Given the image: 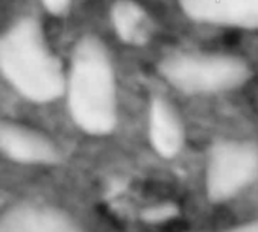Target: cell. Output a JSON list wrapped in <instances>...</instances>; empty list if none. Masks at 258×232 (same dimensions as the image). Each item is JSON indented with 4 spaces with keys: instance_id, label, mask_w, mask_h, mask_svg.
<instances>
[{
    "instance_id": "obj_1",
    "label": "cell",
    "mask_w": 258,
    "mask_h": 232,
    "mask_svg": "<svg viewBox=\"0 0 258 232\" xmlns=\"http://www.w3.org/2000/svg\"><path fill=\"white\" fill-rule=\"evenodd\" d=\"M62 99L72 122L93 137L114 132L120 120V85L108 44L97 35H82L66 64Z\"/></svg>"
},
{
    "instance_id": "obj_4",
    "label": "cell",
    "mask_w": 258,
    "mask_h": 232,
    "mask_svg": "<svg viewBox=\"0 0 258 232\" xmlns=\"http://www.w3.org/2000/svg\"><path fill=\"white\" fill-rule=\"evenodd\" d=\"M258 179V143L228 138L214 143L207 155L205 188L214 203L226 202Z\"/></svg>"
},
{
    "instance_id": "obj_6",
    "label": "cell",
    "mask_w": 258,
    "mask_h": 232,
    "mask_svg": "<svg viewBox=\"0 0 258 232\" xmlns=\"http://www.w3.org/2000/svg\"><path fill=\"white\" fill-rule=\"evenodd\" d=\"M178 5L201 26L258 32V0H178Z\"/></svg>"
},
{
    "instance_id": "obj_3",
    "label": "cell",
    "mask_w": 258,
    "mask_h": 232,
    "mask_svg": "<svg viewBox=\"0 0 258 232\" xmlns=\"http://www.w3.org/2000/svg\"><path fill=\"white\" fill-rule=\"evenodd\" d=\"M160 78L188 97H216L243 88L253 76L252 65L225 50L179 49L161 58Z\"/></svg>"
},
{
    "instance_id": "obj_7",
    "label": "cell",
    "mask_w": 258,
    "mask_h": 232,
    "mask_svg": "<svg viewBox=\"0 0 258 232\" xmlns=\"http://www.w3.org/2000/svg\"><path fill=\"white\" fill-rule=\"evenodd\" d=\"M148 135L158 155L172 160L181 153L185 144V126L172 100L154 96L148 109Z\"/></svg>"
},
{
    "instance_id": "obj_8",
    "label": "cell",
    "mask_w": 258,
    "mask_h": 232,
    "mask_svg": "<svg viewBox=\"0 0 258 232\" xmlns=\"http://www.w3.org/2000/svg\"><path fill=\"white\" fill-rule=\"evenodd\" d=\"M0 232H84L66 211L37 203H22L0 218Z\"/></svg>"
},
{
    "instance_id": "obj_2",
    "label": "cell",
    "mask_w": 258,
    "mask_h": 232,
    "mask_svg": "<svg viewBox=\"0 0 258 232\" xmlns=\"http://www.w3.org/2000/svg\"><path fill=\"white\" fill-rule=\"evenodd\" d=\"M0 76L31 103L62 99L66 64L37 17H19L0 32Z\"/></svg>"
},
{
    "instance_id": "obj_5",
    "label": "cell",
    "mask_w": 258,
    "mask_h": 232,
    "mask_svg": "<svg viewBox=\"0 0 258 232\" xmlns=\"http://www.w3.org/2000/svg\"><path fill=\"white\" fill-rule=\"evenodd\" d=\"M0 155L22 166H55L62 158L46 132L7 117H0Z\"/></svg>"
},
{
    "instance_id": "obj_9",
    "label": "cell",
    "mask_w": 258,
    "mask_h": 232,
    "mask_svg": "<svg viewBox=\"0 0 258 232\" xmlns=\"http://www.w3.org/2000/svg\"><path fill=\"white\" fill-rule=\"evenodd\" d=\"M228 232H258V220H253V221H249V223H244V224H240Z\"/></svg>"
}]
</instances>
